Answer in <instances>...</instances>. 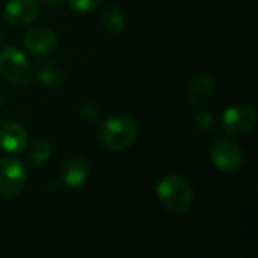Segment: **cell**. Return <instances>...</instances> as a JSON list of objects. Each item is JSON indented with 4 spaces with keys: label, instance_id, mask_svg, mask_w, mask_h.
Listing matches in <instances>:
<instances>
[{
    "label": "cell",
    "instance_id": "20",
    "mask_svg": "<svg viewBox=\"0 0 258 258\" xmlns=\"http://www.w3.org/2000/svg\"><path fill=\"white\" fill-rule=\"evenodd\" d=\"M0 44H2V32H0Z\"/></svg>",
    "mask_w": 258,
    "mask_h": 258
},
{
    "label": "cell",
    "instance_id": "1",
    "mask_svg": "<svg viewBox=\"0 0 258 258\" xmlns=\"http://www.w3.org/2000/svg\"><path fill=\"white\" fill-rule=\"evenodd\" d=\"M159 203L171 213H184L194 203V187L183 175H166L156 187Z\"/></svg>",
    "mask_w": 258,
    "mask_h": 258
},
{
    "label": "cell",
    "instance_id": "5",
    "mask_svg": "<svg viewBox=\"0 0 258 258\" xmlns=\"http://www.w3.org/2000/svg\"><path fill=\"white\" fill-rule=\"evenodd\" d=\"M27 174L20 160L11 157L0 159V197L12 198L26 186Z\"/></svg>",
    "mask_w": 258,
    "mask_h": 258
},
{
    "label": "cell",
    "instance_id": "18",
    "mask_svg": "<svg viewBox=\"0 0 258 258\" xmlns=\"http://www.w3.org/2000/svg\"><path fill=\"white\" fill-rule=\"evenodd\" d=\"M42 2L48 6H60L65 0H42Z\"/></svg>",
    "mask_w": 258,
    "mask_h": 258
},
{
    "label": "cell",
    "instance_id": "14",
    "mask_svg": "<svg viewBox=\"0 0 258 258\" xmlns=\"http://www.w3.org/2000/svg\"><path fill=\"white\" fill-rule=\"evenodd\" d=\"M51 156V145L45 139H38L35 141L27 151V159L30 160L32 165L41 166L44 165Z\"/></svg>",
    "mask_w": 258,
    "mask_h": 258
},
{
    "label": "cell",
    "instance_id": "9",
    "mask_svg": "<svg viewBox=\"0 0 258 258\" xmlns=\"http://www.w3.org/2000/svg\"><path fill=\"white\" fill-rule=\"evenodd\" d=\"M29 144L27 130L15 121H6L0 125V147L8 153L23 151Z\"/></svg>",
    "mask_w": 258,
    "mask_h": 258
},
{
    "label": "cell",
    "instance_id": "13",
    "mask_svg": "<svg viewBox=\"0 0 258 258\" xmlns=\"http://www.w3.org/2000/svg\"><path fill=\"white\" fill-rule=\"evenodd\" d=\"M36 77L41 83H44L47 86H56L65 80V73L59 65L45 62V63L39 65V68L36 71Z\"/></svg>",
    "mask_w": 258,
    "mask_h": 258
},
{
    "label": "cell",
    "instance_id": "17",
    "mask_svg": "<svg viewBox=\"0 0 258 258\" xmlns=\"http://www.w3.org/2000/svg\"><path fill=\"white\" fill-rule=\"evenodd\" d=\"M195 125L203 132H210L213 130V118L206 112H200L195 116Z\"/></svg>",
    "mask_w": 258,
    "mask_h": 258
},
{
    "label": "cell",
    "instance_id": "8",
    "mask_svg": "<svg viewBox=\"0 0 258 258\" xmlns=\"http://www.w3.org/2000/svg\"><path fill=\"white\" fill-rule=\"evenodd\" d=\"M38 11L35 0H8L3 9V18L14 26H26L36 18Z\"/></svg>",
    "mask_w": 258,
    "mask_h": 258
},
{
    "label": "cell",
    "instance_id": "2",
    "mask_svg": "<svg viewBox=\"0 0 258 258\" xmlns=\"http://www.w3.org/2000/svg\"><path fill=\"white\" fill-rule=\"evenodd\" d=\"M138 122L127 115H116L106 119L98 128V142L109 151H122L138 138Z\"/></svg>",
    "mask_w": 258,
    "mask_h": 258
},
{
    "label": "cell",
    "instance_id": "11",
    "mask_svg": "<svg viewBox=\"0 0 258 258\" xmlns=\"http://www.w3.org/2000/svg\"><path fill=\"white\" fill-rule=\"evenodd\" d=\"M62 174L67 186L80 187L89 175V163L82 157H73L63 165Z\"/></svg>",
    "mask_w": 258,
    "mask_h": 258
},
{
    "label": "cell",
    "instance_id": "6",
    "mask_svg": "<svg viewBox=\"0 0 258 258\" xmlns=\"http://www.w3.org/2000/svg\"><path fill=\"white\" fill-rule=\"evenodd\" d=\"M257 122V112L252 106L237 104L228 107L222 115V128L231 136L249 133Z\"/></svg>",
    "mask_w": 258,
    "mask_h": 258
},
{
    "label": "cell",
    "instance_id": "3",
    "mask_svg": "<svg viewBox=\"0 0 258 258\" xmlns=\"http://www.w3.org/2000/svg\"><path fill=\"white\" fill-rule=\"evenodd\" d=\"M0 73L12 85L23 86L30 82L32 68L21 50L17 47H5L0 51Z\"/></svg>",
    "mask_w": 258,
    "mask_h": 258
},
{
    "label": "cell",
    "instance_id": "19",
    "mask_svg": "<svg viewBox=\"0 0 258 258\" xmlns=\"http://www.w3.org/2000/svg\"><path fill=\"white\" fill-rule=\"evenodd\" d=\"M2 103H3V98L0 97V106H2Z\"/></svg>",
    "mask_w": 258,
    "mask_h": 258
},
{
    "label": "cell",
    "instance_id": "10",
    "mask_svg": "<svg viewBox=\"0 0 258 258\" xmlns=\"http://www.w3.org/2000/svg\"><path fill=\"white\" fill-rule=\"evenodd\" d=\"M215 88H216V85H215L213 76L209 73H200L189 83L186 97L192 104H204L212 98Z\"/></svg>",
    "mask_w": 258,
    "mask_h": 258
},
{
    "label": "cell",
    "instance_id": "15",
    "mask_svg": "<svg viewBox=\"0 0 258 258\" xmlns=\"http://www.w3.org/2000/svg\"><path fill=\"white\" fill-rule=\"evenodd\" d=\"M103 0H68L70 6L74 11L79 12H88V11H94L101 5Z\"/></svg>",
    "mask_w": 258,
    "mask_h": 258
},
{
    "label": "cell",
    "instance_id": "4",
    "mask_svg": "<svg viewBox=\"0 0 258 258\" xmlns=\"http://www.w3.org/2000/svg\"><path fill=\"white\" fill-rule=\"evenodd\" d=\"M210 159L219 171L236 172L245 163V153L230 139H216L210 145Z\"/></svg>",
    "mask_w": 258,
    "mask_h": 258
},
{
    "label": "cell",
    "instance_id": "7",
    "mask_svg": "<svg viewBox=\"0 0 258 258\" xmlns=\"http://www.w3.org/2000/svg\"><path fill=\"white\" fill-rule=\"evenodd\" d=\"M57 45V36L47 27H33L24 36V47L35 56H48Z\"/></svg>",
    "mask_w": 258,
    "mask_h": 258
},
{
    "label": "cell",
    "instance_id": "12",
    "mask_svg": "<svg viewBox=\"0 0 258 258\" xmlns=\"http://www.w3.org/2000/svg\"><path fill=\"white\" fill-rule=\"evenodd\" d=\"M124 15L115 6H107L100 14V24L107 33H119L124 29Z\"/></svg>",
    "mask_w": 258,
    "mask_h": 258
},
{
    "label": "cell",
    "instance_id": "16",
    "mask_svg": "<svg viewBox=\"0 0 258 258\" xmlns=\"http://www.w3.org/2000/svg\"><path fill=\"white\" fill-rule=\"evenodd\" d=\"M82 113L85 118L95 119L100 115V106L94 100H85L82 103Z\"/></svg>",
    "mask_w": 258,
    "mask_h": 258
}]
</instances>
